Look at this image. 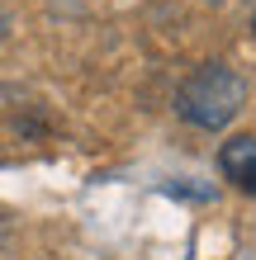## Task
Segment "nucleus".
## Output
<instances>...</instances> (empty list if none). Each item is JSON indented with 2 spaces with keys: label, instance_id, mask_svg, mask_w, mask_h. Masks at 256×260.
<instances>
[{
  "label": "nucleus",
  "instance_id": "f03ea898",
  "mask_svg": "<svg viewBox=\"0 0 256 260\" xmlns=\"http://www.w3.org/2000/svg\"><path fill=\"white\" fill-rule=\"evenodd\" d=\"M218 171H223L228 185L256 194V133H242V137L218 147Z\"/></svg>",
  "mask_w": 256,
  "mask_h": 260
},
{
  "label": "nucleus",
  "instance_id": "7ed1b4c3",
  "mask_svg": "<svg viewBox=\"0 0 256 260\" xmlns=\"http://www.w3.org/2000/svg\"><path fill=\"white\" fill-rule=\"evenodd\" d=\"M251 34H256V19H251Z\"/></svg>",
  "mask_w": 256,
  "mask_h": 260
},
{
  "label": "nucleus",
  "instance_id": "f257e3e1",
  "mask_svg": "<svg viewBox=\"0 0 256 260\" xmlns=\"http://www.w3.org/2000/svg\"><path fill=\"white\" fill-rule=\"evenodd\" d=\"M242 104H247V81L233 67H223V62L200 67L185 85L176 90V114L185 118V123L204 128V133L228 128L233 118L242 114Z\"/></svg>",
  "mask_w": 256,
  "mask_h": 260
}]
</instances>
